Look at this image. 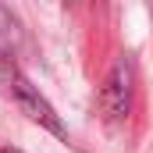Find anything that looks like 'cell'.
Returning a JSON list of instances; mask_svg holds the SVG:
<instances>
[{"label":"cell","mask_w":153,"mask_h":153,"mask_svg":"<svg viewBox=\"0 0 153 153\" xmlns=\"http://www.w3.org/2000/svg\"><path fill=\"white\" fill-rule=\"evenodd\" d=\"M4 82H7V93L14 96V103L22 107V114H29L39 128H46V132H53V135H64V121H61V114L50 107V100H46V96H43L22 71L4 68Z\"/></svg>","instance_id":"1"},{"label":"cell","mask_w":153,"mask_h":153,"mask_svg":"<svg viewBox=\"0 0 153 153\" xmlns=\"http://www.w3.org/2000/svg\"><path fill=\"white\" fill-rule=\"evenodd\" d=\"M18 39H22V29H18V22H14V14H11L7 7H0V57L14 53Z\"/></svg>","instance_id":"3"},{"label":"cell","mask_w":153,"mask_h":153,"mask_svg":"<svg viewBox=\"0 0 153 153\" xmlns=\"http://www.w3.org/2000/svg\"><path fill=\"white\" fill-rule=\"evenodd\" d=\"M0 153H22V150H14V146H4V150H0Z\"/></svg>","instance_id":"4"},{"label":"cell","mask_w":153,"mask_h":153,"mask_svg":"<svg viewBox=\"0 0 153 153\" xmlns=\"http://www.w3.org/2000/svg\"><path fill=\"white\" fill-rule=\"evenodd\" d=\"M132 93H135V71L125 57H117L103 78V85H100V111L111 125H117L132 114Z\"/></svg>","instance_id":"2"}]
</instances>
